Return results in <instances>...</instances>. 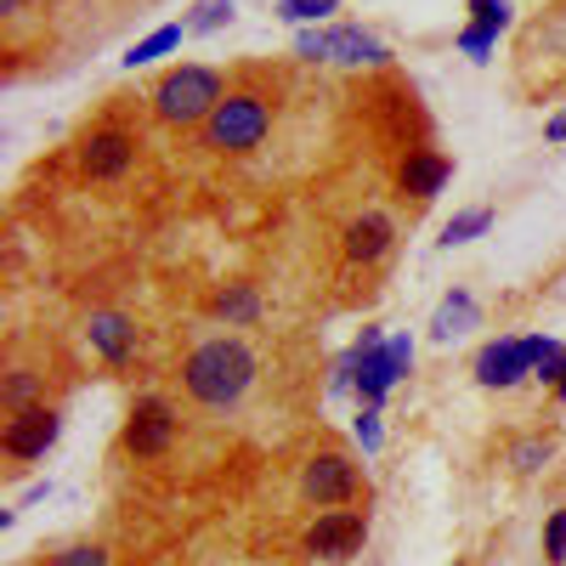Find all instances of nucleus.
<instances>
[{
	"label": "nucleus",
	"instance_id": "f257e3e1",
	"mask_svg": "<svg viewBox=\"0 0 566 566\" xmlns=\"http://www.w3.org/2000/svg\"><path fill=\"white\" fill-rule=\"evenodd\" d=\"M181 380L205 408H232L244 402V391L255 386V357L244 340H205L193 357L181 363Z\"/></svg>",
	"mask_w": 566,
	"mask_h": 566
},
{
	"label": "nucleus",
	"instance_id": "f03ea898",
	"mask_svg": "<svg viewBox=\"0 0 566 566\" xmlns=\"http://www.w3.org/2000/svg\"><path fill=\"white\" fill-rule=\"evenodd\" d=\"M221 74L205 69V63H187V69H170L154 91V114L165 125H205L216 108H221Z\"/></svg>",
	"mask_w": 566,
	"mask_h": 566
},
{
	"label": "nucleus",
	"instance_id": "7ed1b4c3",
	"mask_svg": "<svg viewBox=\"0 0 566 566\" xmlns=\"http://www.w3.org/2000/svg\"><path fill=\"white\" fill-rule=\"evenodd\" d=\"M272 130V108L261 97H250V91H239V97H227L210 119H205V142L216 154H250L261 148Z\"/></svg>",
	"mask_w": 566,
	"mask_h": 566
},
{
	"label": "nucleus",
	"instance_id": "20e7f679",
	"mask_svg": "<svg viewBox=\"0 0 566 566\" xmlns=\"http://www.w3.org/2000/svg\"><path fill=\"white\" fill-rule=\"evenodd\" d=\"M295 57H306V63H346V69H363V63H386L391 52H386V45L374 40L368 29L340 23V29H301V34H295Z\"/></svg>",
	"mask_w": 566,
	"mask_h": 566
},
{
	"label": "nucleus",
	"instance_id": "39448f33",
	"mask_svg": "<svg viewBox=\"0 0 566 566\" xmlns=\"http://www.w3.org/2000/svg\"><path fill=\"white\" fill-rule=\"evenodd\" d=\"M352 357H357V391H363V402L380 408L386 391L413 368V340H408V335H386L380 346H368V352L352 346Z\"/></svg>",
	"mask_w": 566,
	"mask_h": 566
},
{
	"label": "nucleus",
	"instance_id": "423d86ee",
	"mask_svg": "<svg viewBox=\"0 0 566 566\" xmlns=\"http://www.w3.org/2000/svg\"><path fill=\"white\" fill-rule=\"evenodd\" d=\"M301 493L323 510H335V504H352L357 499V464L340 459V453H317L306 470H301Z\"/></svg>",
	"mask_w": 566,
	"mask_h": 566
},
{
	"label": "nucleus",
	"instance_id": "0eeeda50",
	"mask_svg": "<svg viewBox=\"0 0 566 566\" xmlns=\"http://www.w3.org/2000/svg\"><path fill=\"white\" fill-rule=\"evenodd\" d=\"M533 352H538V335H533V340H493V346H482V357H476V380H482L488 391L522 386L527 374H533Z\"/></svg>",
	"mask_w": 566,
	"mask_h": 566
},
{
	"label": "nucleus",
	"instance_id": "6e6552de",
	"mask_svg": "<svg viewBox=\"0 0 566 566\" xmlns=\"http://www.w3.org/2000/svg\"><path fill=\"white\" fill-rule=\"evenodd\" d=\"M170 437H176L170 402H165V397H142V402L130 408V424H125V448H130L136 459H159V453L170 448Z\"/></svg>",
	"mask_w": 566,
	"mask_h": 566
},
{
	"label": "nucleus",
	"instance_id": "1a4fd4ad",
	"mask_svg": "<svg viewBox=\"0 0 566 566\" xmlns=\"http://www.w3.org/2000/svg\"><path fill=\"white\" fill-rule=\"evenodd\" d=\"M363 538H368L363 515H352V510H328V515H317V522H312L306 549H312V555H323V560H346V555H357V549H363Z\"/></svg>",
	"mask_w": 566,
	"mask_h": 566
},
{
	"label": "nucleus",
	"instance_id": "9d476101",
	"mask_svg": "<svg viewBox=\"0 0 566 566\" xmlns=\"http://www.w3.org/2000/svg\"><path fill=\"white\" fill-rule=\"evenodd\" d=\"M130 159H136V142H130L125 130H91V136L80 142V170H85L91 181H114V176H125Z\"/></svg>",
	"mask_w": 566,
	"mask_h": 566
},
{
	"label": "nucleus",
	"instance_id": "9b49d317",
	"mask_svg": "<svg viewBox=\"0 0 566 566\" xmlns=\"http://www.w3.org/2000/svg\"><path fill=\"white\" fill-rule=\"evenodd\" d=\"M57 431H63V419L52 408H23V413H12L0 448H7L12 459H45V448L57 442Z\"/></svg>",
	"mask_w": 566,
	"mask_h": 566
},
{
	"label": "nucleus",
	"instance_id": "f8f14e48",
	"mask_svg": "<svg viewBox=\"0 0 566 566\" xmlns=\"http://www.w3.org/2000/svg\"><path fill=\"white\" fill-rule=\"evenodd\" d=\"M476 323H482L476 295L453 290V295H442V306H437V317H431V340H437V346H453V340H464Z\"/></svg>",
	"mask_w": 566,
	"mask_h": 566
},
{
	"label": "nucleus",
	"instance_id": "ddd939ff",
	"mask_svg": "<svg viewBox=\"0 0 566 566\" xmlns=\"http://www.w3.org/2000/svg\"><path fill=\"white\" fill-rule=\"evenodd\" d=\"M448 176H453V165L442 159V154H408L402 159V170H397V181H402V193H413V199H437L442 187H448Z\"/></svg>",
	"mask_w": 566,
	"mask_h": 566
},
{
	"label": "nucleus",
	"instance_id": "4468645a",
	"mask_svg": "<svg viewBox=\"0 0 566 566\" xmlns=\"http://www.w3.org/2000/svg\"><path fill=\"white\" fill-rule=\"evenodd\" d=\"M386 250H391V216L368 210V216H357V221L346 227V255H352V261H380Z\"/></svg>",
	"mask_w": 566,
	"mask_h": 566
},
{
	"label": "nucleus",
	"instance_id": "2eb2a0df",
	"mask_svg": "<svg viewBox=\"0 0 566 566\" xmlns=\"http://www.w3.org/2000/svg\"><path fill=\"white\" fill-rule=\"evenodd\" d=\"M91 346H97L108 363H125L130 352H136V328H130V317H119V312H91Z\"/></svg>",
	"mask_w": 566,
	"mask_h": 566
},
{
	"label": "nucleus",
	"instance_id": "dca6fc26",
	"mask_svg": "<svg viewBox=\"0 0 566 566\" xmlns=\"http://www.w3.org/2000/svg\"><path fill=\"white\" fill-rule=\"evenodd\" d=\"M181 34H187V23H165V29H154L148 40H136L130 52L119 57V63H125V69H142V63H154V57L176 52V45H181Z\"/></svg>",
	"mask_w": 566,
	"mask_h": 566
},
{
	"label": "nucleus",
	"instance_id": "f3484780",
	"mask_svg": "<svg viewBox=\"0 0 566 566\" xmlns=\"http://www.w3.org/2000/svg\"><path fill=\"white\" fill-rule=\"evenodd\" d=\"M216 312H221L227 323H255L261 301H255L250 283H232V290H221V295H216Z\"/></svg>",
	"mask_w": 566,
	"mask_h": 566
},
{
	"label": "nucleus",
	"instance_id": "a211bd4d",
	"mask_svg": "<svg viewBox=\"0 0 566 566\" xmlns=\"http://www.w3.org/2000/svg\"><path fill=\"white\" fill-rule=\"evenodd\" d=\"M488 227H493V210H464V216H453V221L442 227V250H453V244H470V239H482Z\"/></svg>",
	"mask_w": 566,
	"mask_h": 566
},
{
	"label": "nucleus",
	"instance_id": "6ab92c4d",
	"mask_svg": "<svg viewBox=\"0 0 566 566\" xmlns=\"http://www.w3.org/2000/svg\"><path fill=\"white\" fill-rule=\"evenodd\" d=\"M533 374H538L544 386H560L566 380V352L555 340H544V335H538V352H533Z\"/></svg>",
	"mask_w": 566,
	"mask_h": 566
},
{
	"label": "nucleus",
	"instance_id": "aec40b11",
	"mask_svg": "<svg viewBox=\"0 0 566 566\" xmlns=\"http://www.w3.org/2000/svg\"><path fill=\"white\" fill-rule=\"evenodd\" d=\"M221 23H232V0H199L187 18V34H216Z\"/></svg>",
	"mask_w": 566,
	"mask_h": 566
},
{
	"label": "nucleus",
	"instance_id": "412c9836",
	"mask_svg": "<svg viewBox=\"0 0 566 566\" xmlns=\"http://www.w3.org/2000/svg\"><path fill=\"white\" fill-rule=\"evenodd\" d=\"M340 0H277V18L283 23H317V18H328Z\"/></svg>",
	"mask_w": 566,
	"mask_h": 566
},
{
	"label": "nucleus",
	"instance_id": "4be33fe9",
	"mask_svg": "<svg viewBox=\"0 0 566 566\" xmlns=\"http://www.w3.org/2000/svg\"><path fill=\"white\" fill-rule=\"evenodd\" d=\"M510 0H470V18H476V29H488V34H504L510 29Z\"/></svg>",
	"mask_w": 566,
	"mask_h": 566
},
{
	"label": "nucleus",
	"instance_id": "5701e85b",
	"mask_svg": "<svg viewBox=\"0 0 566 566\" xmlns=\"http://www.w3.org/2000/svg\"><path fill=\"white\" fill-rule=\"evenodd\" d=\"M549 453H555V442L549 437H527V442H515V470H527V476H533V470H544L549 464Z\"/></svg>",
	"mask_w": 566,
	"mask_h": 566
},
{
	"label": "nucleus",
	"instance_id": "b1692460",
	"mask_svg": "<svg viewBox=\"0 0 566 566\" xmlns=\"http://www.w3.org/2000/svg\"><path fill=\"white\" fill-rule=\"evenodd\" d=\"M34 391H40V374H12L0 397H7V408H12V413H23V408H34Z\"/></svg>",
	"mask_w": 566,
	"mask_h": 566
},
{
	"label": "nucleus",
	"instance_id": "393cba45",
	"mask_svg": "<svg viewBox=\"0 0 566 566\" xmlns=\"http://www.w3.org/2000/svg\"><path fill=\"white\" fill-rule=\"evenodd\" d=\"M352 437L363 442V453H380V442H386V431H380V408H363L357 424H352Z\"/></svg>",
	"mask_w": 566,
	"mask_h": 566
},
{
	"label": "nucleus",
	"instance_id": "a878e982",
	"mask_svg": "<svg viewBox=\"0 0 566 566\" xmlns=\"http://www.w3.org/2000/svg\"><path fill=\"white\" fill-rule=\"evenodd\" d=\"M52 566H108V549H97V544H69V549L52 555Z\"/></svg>",
	"mask_w": 566,
	"mask_h": 566
},
{
	"label": "nucleus",
	"instance_id": "bb28decb",
	"mask_svg": "<svg viewBox=\"0 0 566 566\" xmlns=\"http://www.w3.org/2000/svg\"><path fill=\"white\" fill-rule=\"evenodd\" d=\"M493 40H499V34H488V29H476V23H470V29L459 34V52H464L470 63H488V52H493Z\"/></svg>",
	"mask_w": 566,
	"mask_h": 566
},
{
	"label": "nucleus",
	"instance_id": "cd10ccee",
	"mask_svg": "<svg viewBox=\"0 0 566 566\" xmlns=\"http://www.w3.org/2000/svg\"><path fill=\"white\" fill-rule=\"evenodd\" d=\"M544 555H549L555 566L566 560V510H555V515H549V527H544Z\"/></svg>",
	"mask_w": 566,
	"mask_h": 566
},
{
	"label": "nucleus",
	"instance_id": "c85d7f7f",
	"mask_svg": "<svg viewBox=\"0 0 566 566\" xmlns=\"http://www.w3.org/2000/svg\"><path fill=\"white\" fill-rule=\"evenodd\" d=\"M544 136H549V142H566V108H560V114L544 125Z\"/></svg>",
	"mask_w": 566,
	"mask_h": 566
},
{
	"label": "nucleus",
	"instance_id": "c756f323",
	"mask_svg": "<svg viewBox=\"0 0 566 566\" xmlns=\"http://www.w3.org/2000/svg\"><path fill=\"white\" fill-rule=\"evenodd\" d=\"M18 7H23V0H0V12H7V18H12V12H18Z\"/></svg>",
	"mask_w": 566,
	"mask_h": 566
},
{
	"label": "nucleus",
	"instance_id": "7c9ffc66",
	"mask_svg": "<svg viewBox=\"0 0 566 566\" xmlns=\"http://www.w3.org/2000/svg\"><path fill=\"white\" fill-rule=\"evenodd\" d=\"M555 391H560V402H566V380H560V386H555Z\"/></svg>",
	"mask_w": 566,
	"mask_h": 566
}]
</instances>
